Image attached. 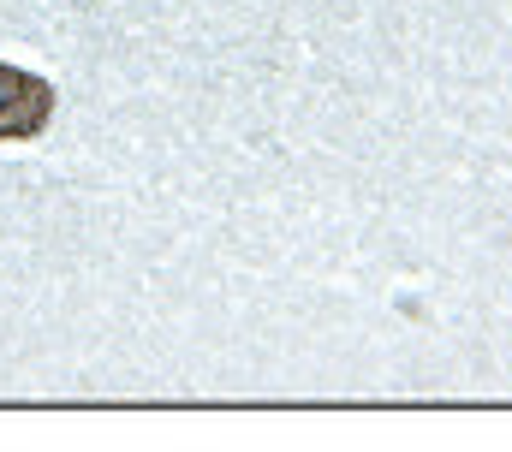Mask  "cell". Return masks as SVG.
I'll list each match as a JSON object with an SVG mask.
<instances>
[{"instance_id":"cell-1","label":"cell","mask_w":512,"mask_h":452,"mask_svg":"<svg viewBox=\"0 0 512 452\" xmlns=\"http://www.w3.org/2000/svg\"><path fill=\"white\" fill-rule=\"evenodd\" d=\"M48 119H54V84L24 66H0V137H36Z\"/></svg>"}]
</instances>
